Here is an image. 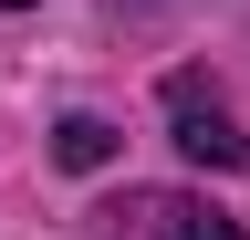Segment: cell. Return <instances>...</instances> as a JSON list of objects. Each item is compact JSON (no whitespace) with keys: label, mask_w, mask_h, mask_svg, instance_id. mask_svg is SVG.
<instances>
[{"label":"cell","mask_w":250,"mask_h":240,"mask_svg":"<svg viewBox=\"0 0 250 240\" xmlns=\"http://www.w3.org/2000/svg\"><path fill=\"white\" fill-rule=\"evenodd\" d=\"M167 126H177V157H188V167H208V177H229V167L250 157L240 126H229V105H219L198 73H167Z\"/></svg>","instance_id":"6da1fadb"},{"label":"cell","mask_w":250,"mask_h":240,"mask_svg":"<svg viewBox=\"0 0 250 240\" xmlns=\"http://www.w3.org/2000/svg\"><path fill=\"white\" fill-rule=\"evenodd\" d=\"M125 230H146V240H250L229 219H198V209H177V198H136V209H115Z\"/></svg>","instance_id":"7a4b0ae2"},{"label":"cell","mask_w":250,"mask_h":240,"mask_svg":"<svg viewBox=\"0 0 250 240\" xmlns=\"http://www.w3.org/2000/svg\"><path fill=\"white\" fill-rule=\"evenodd\" d=\"M52 157L73 167V177L104 167V157H115V126H104V115H62V126H52Z\"/></svg>","instance_id":"3957f363"},{"label":"cell","mask_w":250,"mask_h":240,"mask_svg":"<svg viewBox=\"0 0 250 240\" xmlns=\"http://www.w3.org/2000/svg\"><path fill=\"white\" fill-rule=\"evenodd\" d=\"M0 11H21V0H0Z\"/></svg>","instance_id":"277c9868"}]
</instances>
